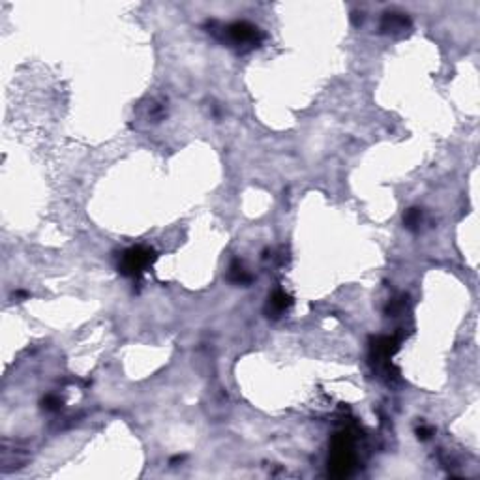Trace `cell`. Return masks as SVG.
Instances as JSON below:
<instances>
[{
    "mask_svg": "<svg viewBox=\"0 0 480 480\" xmlns=\"http://www.w3.org/2000/svg\"><path fill=\"white\" fill-rule=\"evenodd\" d=\"M45 403H47V409H57L60 405V401L57 400V398H53V396H49L45 400Z\"/></svg>",
    "mask_w": 480,
    "mask_h": 480,
    "instance_id": "5b68a950",
    "label": "cell"
},
{
    "mask_svg": "<svg viewBox=\"0 0 480 480\" xmlns=\"http://www.w3.org/2000/svg\"><path fill=\"white\" fill-rule=\"evenodd\" d=\"M418 222H420V210L411 208V210L407 212V216H405V224H407V227H414Z\"/></svg>",
    "mask_w": 480,
    "mask_h": 480,
    "instance_id": "277c9868",
    "label": "cell"
},
{
    "mask_svg": "<svg viewBox=\"0 0 480 480\" xmlns=\"http://www.w3.org/2000/svg\"><path fill=\"white\" fill-rule=\"evenodd\" d=\"M152 251L146 248H132L128 250L122 257V263H120V270L122 274L128 276H137L143 270L152 263Z\"/></svg>",
    "mask_w": 480,
    "mask_h": 480,
    "instance_id": "7a4b0ae2",
    "label": "cell"
},
{
    "mask_svg": "<svg viewBox=\"0 0 480 480\" xmlns=\"http://www.w3.org/2000/svg\"><path fill=\"white\" fill-rule=\"evenodd\" d=\"M289 304H291V298L285 295L283 291H278V293H274V295H272V298H270V308L274 309V311H278V313H280V311H283V309L287 308Z\"/></svg>",
    "mask_w": 480,
    "mask_h": 480,
    "instance_id": "3957f363",
    "label": "cell"
},
{
    "mask_svg": "<svg viewBox=\"0 0 480 480\" xmlns=\"http://www.w3.org/2000/svg\"><path fill=\"white\" fill-rule=\"evenodd\" d=\"M353 441L349 434H338L332 441V458H330V473L343 478L353 471Z\"/></svg>",
    "mask_w": 480,
    "mask_h": 480,
    "instance_id": "6da1fadb",
    "label": "cell"
}]
</instances>
